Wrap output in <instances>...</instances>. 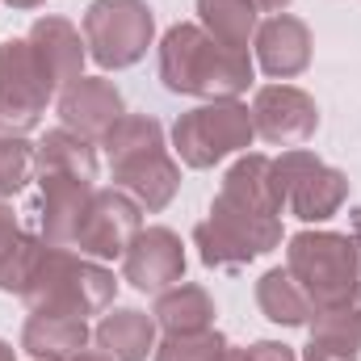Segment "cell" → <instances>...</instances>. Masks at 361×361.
<instances>
[{
  "label": "cell",
  "mask_w": 361,
  "mask_h": 361,
  "mask_svg": "<svg viewBox=\"0 0 361 361\" xmlns=\"http://www.w3.org/2000/svg\"><path fill=\"white\" fill-rule=\"evenodd\" d=\"M223 361H244V349H235V345H227V353H223Z\"/></svg>",
  "instance_id": "obj_34"
},
{
  "label": "cell",
  "mask_w": 361,
  "mask_h": 361,
  "mask_svg": "<svg viewBox=\"0 0 361 361\" xmlns=\"http://www.w3.org/2000/svg\"><path fill=\"white\" fill-rule=\"evenodd\" d=\"M257 0H197V25L235 51H248V42L257 38Z\"/></svg>",
  "instance_id": "obj_23"
},
{
  "label": "cell",
  "mask_w": 361,
  "mask_h": 361,
  "mask_svg": "<svg viewBox=\"0 0 361 361\" xmlns=\"http://www.w3.org/2000/svg\"><path fill=\"white\" fill-rule=\"evenodd\" d=\"M269 180L277 210L298 223H328L349 202V177L307 147H286L269 164Z\"/></svg>",
  "instance_id": "obj_5"
},
{
  "label": "cell",
  "mask_w": 361,
  "mask_h": 361,
  "mask_svg": "<svg viewBox=\"0 0 361 361\" xmlns=\"http://www.w3.org/2000/svg\"><path fill=\"white\" fill-rule=\"evenodd\" d=\"M122 281L143 294H164L169 286L185 281V244L173 227H143L130 248L122 252Z\"/></svg>",
  "instance_id": "obj_11"
},
{
  "label": "cell",
  "mask_w": 361,
  "mask_h": 361,
  "mask_svg": "<svg viewBox=\"0 0 361 361\" xmlns=\"http://www.w3.org/2000/svg\"><path fill=\"white\" fill-rule=\"evenodd\" d=\"M152 315H156V328H164V336L206 332V328H214V298L197 281H177L164 294H156Z\"/></svg>",
  "instance_id": "obj_20"
},
{
  "label": "cell",
  "mask_w": 361,
  "mask_h": 361,
  "mask_svg": "<svg viewBox=\"0 0 361 361\" xmlns=\"http://www.w3.org/2000/svg\"><path fill=\"white\" fill-rule=\"evenodd\" d=\"M257 63L269 80H294L311 68V30L294 13H273L257 25Z\"/></svg>",
  "instance_id": "obj_14"
},
{
  "label": "cell",
  "mask_w": 361,
  "mask_h": 361,
  "mask_svg": "<svg viewBox=\"0 0 361 361\" xmlns=\"http://www.w3.org/2000/svg\"><path fill=\"white\" fill-rule=\"evenodd\" d=\"M38 180V227L42 240L55 248H72L76 231L89 214V202L97 193V185L76 177H34Z\"/></svg>",
  "instance_id": "obj_15"
},
{
  "label": "cell",
  "mask_w": 361,
  "mask_h": 361,
  "mask_svg": "<svg viewBox=\"0 0 361 361\" xmlns=\"http://www.w3.org/2000/svg\"><path fill=\"white\" fill-rule=\"evenodd\" d=\"M4 4H8V8H42L47 0H4Z\"/></svg>",
  "instance_id": "obj_33"
},
{
  "label": "cell",
  "mask_w": 361,
  "mask_h": 361,
  "mask_svg": "<svg viewBox=\"0 0 361 361\" xmlns=\"http://www.w3.org/2000/svg\"><path fill=\"white\" fill-rule=\"evenodd\" d=\"M281 244V219L277 214H257L248 206L227 202L214 193L210 214L193 227V248L206 269H244L257 257H265Z\"/></svg>",
  "instance_id": "obj_4"
},
{
  "label": "cell",
  "mask_w": 361,
  "mask_h": 361,
  "mask_svg": "<svg viewBox=\"0 0 361 361\" xmlns=\"http://www.w3.org/2000/svg\"><path fill=\"white\" fill-rule=\"evenodd\" d=\"M257 307L277 328H307V319H311V302H307L302 286L290 277V269L261 273V281H257Z\"/></svg>",
  "instance_id": "obj_24"
},
{
  "label": "cell",
  "mask_w": 361,
  "mask_h": 361,
  "mask_svg": "<svg viewBox=\"0 0 361 361\" xmlns=\"http://www.w3.org/2000/svg\"><path fill=\"white\" fill-rule=\"evenodd\" d=\"M252 126H257V139L273 147H294L319 130V105L311 92L294 85H261L252 97Z\"/></svg>",
  "instance_id": "obj_10"
},
{
  "label": "cell",
  "mask_w": 361,
  "mask_h": 361,
  "mask_svg": "<svg viewBox=\"0 0 361 361\" xmlns=\"http://www.w3.org/2000/svg\"><path fill=\"white\" fill-rule=\"evenodd\" d=\"M34 177H76V180H97V147L92 139L55 126L34 143Z\"/></svg>",
  "instance_id": "obj_18"
},
{
  "label": "cell",
  "mask_w": 361,
  "mask_h": 361,
  "mask_svg": "<svg viewBox=\"0 0 361 361\" xmlns=\"http://www.w3.org/2000/svg\"><path fill=\"white\" fill-rule=\"evenodd\" d=\"M126 114L122 92L105 76H80L68 89H59V122L76 135H85L92 143H101L109 135V126Z\"/></svg>",
  "instance_id": "obj_13"
},
{
  "label": "cell",
  "mask_w": 361,
  "mask_h": 361,
  "mask_svg": "<svg viewBox=\"0 0 361 361\" xmlns=\"http://www.w3.org/2000/svg\"><path fill=\"white\" fill-rule=\"evenodd\" d=\"M223 353H227V336L206 328V332H189V336H164L152 361H223Z\"/></svg>",
  "instance_id": "obj_28"
},
{
  "label": "cell",
  "mask_w": 361,
  "mask_h": 361,
  "mask_svg": "<svg viewBox=\"0 0 361 361\" xmlns=\"http://www.w3.org/2000/svg\"><path fill=\"white\" fill-rule=\"evenodd\" d=\"M252 139L257 126L244 101H202L173 122V152L185 169H214L219 160L248 152Z\"/></svg>",
  "instance_id": "obj_6"
},
{
  "label": "cell",
  "mask_w": 361,
  "mask_h": 361,
  "mask_svg": "<svg viewBox=\"0 0 361 361\" xmlns=\"http://www.w3.org/2000/svg\"><path fill=\"white\" fill-rule=\"evenodd\" d=\"M139 231H143V206L130 193H122L118 185H109V189L92 193L89 214H85L72 248L92 261H118Z\"/></svg>",
  "instance_id": "obj_9"
},
{
  "label": "cell",
  "mask_w": 361,
  "mask_h": 361,
  "mask_svg": "<svg viewBox=\"0 0 361 361\" xmlns=\"http://www.w3.org/2000/svg\"><path fill=\"white\" fill-rule=\"evenodd\" d=\"M290 4H294V0H257V8H261V13H286V8H290Z\"/></svg>",
  "instance_id": "obj_31"
},
{
  "label": "cell",
  "mask_w": 361,
  "mask_h": 361,
  "mask_svg": "<svg viewBox=\"0 0 361 361\" xmlns=\"http://www.w3.org/2000/svg\"><path fill=\"white\" fill-rule=\"evenodd\" d=\"M101 147H105V160H109V164H122V160L160 152V147H169V143H164V126H160L152 114H122V118L109 126V135L101 139Z\"/></svg>",
  "instance_id": "obj_25"
},
{
  "label": "cell",
  "mask_w": 361,
  "mask_h": 361,
  "mask_svg": "<svg viewBox=\"0 0 361 361\" xmlns=\"http://www.w3.org/2000/svg\"><path fill=\"white\" fill-rule=\"evenodd\" d=\"M269 156L265 152H240V160L223 173V197L235 202V206H248L257 214H277V197H273V180H269Z\"/></svg>",
  "instance_id": "obj_22"
},
{
  "label": "cell",
  "mask_w": 361,
  "mask_h": 361,
  "mask_svg": "<svg viewBox=\"0 0 361 361\" xmlns=\"http://www.w3.org/2000/svg\"><path fill=\"white\" fill-rule=\"evenodd\" d=\"M156 42V13L147 0H92L85 8V47L105 72L135 68Z\"/></svg>",
  "instance_id": "obj_7"
},
{
  "label": "cell",
  "mask_w": 361,
  "mask_h": 361,
  "mask_svg": "<svg viewBox=\"0 0 361 361\" xmlns=\"http://www.w3.org/2000/svg\"><path fill=\"white\" fill-rule=\"evenodd\" d=\"M38 252H42V235H30L17 223L8 197H0V290L4 294H21L25 290Z\"/></svg>",
  "instance_id": "obj_21"
},
{
  "label": "cell",
  "mask_w": 361,
  "mask_h": 361,
  "mask_svg": "<svg viewBox=\"0 0 361 361\" xmlns=\"http://www.w3.org/2000/svg\"><path fill=\"white\" fill-rule=\"evenodd\" d=\"M109 173H114V185L122 193H130L147 214H160L180 189V160L169 156V147L122 160V164H109Z\"/></svg>",
  "instance_id": "obj_16"
},
{
  "label": "cell",
  "mask_w": 361,
  "mask_h": 361,
  "mask_svg": "<svg viewBox=\"0 0 361 361\" xmlns=\"http://www.w3.org/2000/svg\"><path fill=\"white\" fill-rule=\"evenodd\" d=\"M302 361H357V357H353V353H332V349H324V345L311 341V345L302 349Z\"/></svg>",
  "instance_id": "obj_30"
},
{
  "label": "cell",
  "mask_w": 361,
  "mask_h": 361,
  "mask_svg": "<svg viewBox=\"0 0 361 361\" xmlns=\"http://www.w3.org/2000/svg\"><path fill=\"white\" fill-rule=\"evenodd\" d=\"M307 332L315 345L332 353H361V307H332V311H311Z\"/></svg>",
  "instance_id": "obj_26"
},
{
  "label": "cell",
  "mask_w": 361,
  "mask_h": 361,
  "mask_svg": "<svg viewBox=\"0 0 361 361\" xmlns=\"http://www.w3.org/2000/svg\"><path fill=\"white\" fill-rule=\"evenodd\" d=\"M34 180V143L25 135H0V197H17Z\"/></svg>",
  "instance_id": "obj_27"
},
{
  "label": "cell",
  "mask_w": 361,
  "mask_h": 361,
  "mask_svg": "<svg viewBox=\"0 0 361 361\" xmlns=\"http://www.w3.org/2000/svg\"><path fill=\"white\" fill-rule=\"evenodd\" d=\"M51 92L25 38L0 42V135H30L42 122Z\"/></svg>",
  "instance_id": "obj_8"
},
{
  "label": "cell",
  "mask_w": 361,
  "mask_h": 361,
  "mask_svg": "<svg viewBox=\"0 0 361 361\" xmlns=\"http://www.w3.org/2000/svg\"><path fill=\"white\" fill-rule=\"evenodd\" d=\"M286 269L302 286L311 311L357 307L361 298V261L353 235L341 231H298L286 240Z\"/></svg>",
  "instance_id": "obj_3"
},
{
  "label": "cell",
  "mask_w": 361,
  "mask_h": 361,
  "mask_svg": "<svg viewBox=\"0 0 361 361\" xmlns=\"http://www.w3.org/2000/svg\"><path fill=\"white\" fill-rule=\"evenodd\" d=\"M353 244H357V261H361V223H357V231H353Z\"/></svg>",
  "instance_id": "obj_36"
},
{
  "label": "cell",
  "mask_w": 361,
  "mask_h": 361,
  "mask_svg": "<svg viewBox=\"0 0 361 361\" xmlns=\"http://www.w3.org/2000/svg\"><path fill=\"white\" fill-rule=\"evenodd\" d=\"M244 361H298V353L281 341H257L244 349Z\"/></svg>",
  "instance_id": "obj_29"
},
{
  "label": "cell",
  "mask_w": 361,
  "mask_h": 361,
  "mask_svg": "<svg viewBox=\"0 0 361 361\" xmlns=\"http://www.w3.org/2000/svg\"><path fill=\"white\" fill-rule=\"evenodd\" d=\"M89 319L72 315H30L21 328V349L34 361H72L89 349Z\"/></svg>",
  "instance_id": "obj_19"
},
{
  "label": "cell",
  "mask_w": 361,
  "mask_h": 361,
  "mask_svg": "<svg viewBox=\"0 0 361 361\" xmlns=\"http://www.w3.org/2000/svg\"><path fill=\"white\" fill-rule=\"evenodd\" d=\"M0 361H17V353H13V345H4V341H0Z\"/></svg>",
  "instance_id": "obj_35"
},
{
  "label": "cell",
  "mask_w": 361,
  "mask_h": 361,
  "mask_svg": "<svg viewBox=\"0 0 361 361\" xmlns=\"http://www.w3.org/2000/svg\"><path fill=\"white\" fill-rule=\"evenodd\" d=\"M25 42H30V55H34L38 72L47 76V85H51L55 92L68 89L72 80H80V76H85L89 47H85L80 30H76L68 17H59V13L38 17V21L30 25Z\"/></svg>",
  "instance_id": "obj_12"
},
{
  "label": "cell",
  "mask_w": 361,
  "mask_h": 361,
  "mask_svg": "<svg viewBox=\"0 0 361 361\" xmlns=\"http://www.w3.org/2000/svg\"><path fill=\"white\" fill-rule=\"evenodd\" d=\"M97 349H105L114 361H147L156 353V315L139 307H109L92 328Z\"/></svg>",
  "instance_id": "obj_17"
},
{
  "label": "cell",
  "mask_w": 361,
  "mask_h": 361,
  "mask_svg": "<svg viewBox=\"0 0 361 361\" xmlns=\"http://www.w3.org/2000/svg\"><path fill=\"white\" fill-rule=\"evenodd\" d=\"M72 361H114V357H109L105 349H85L80 357H72Z\"/></svg>",
  "instance_id": "obj_32"
},
{
  "label": "cell",
  "mask_w": 361,
  "mask_h": 361,
  "mask_svg": "<svg viewBox=\"0 0 361 361\" xmlns=\"http://www.w3.org/2000/svg\"><path fill=\"white\" fill-rule=\"evenodd\" d=\"M114 294H118L114 269H105L92 257H80L76 248H55V244H42L38 265L21 290L30 315H72V319L105 315L114 307Z\"/></svg>",
  "instance_id": "obj_2"
},
{
  "label": "cell",
  "mask_w": 361,
  "mask_h": 361,
  "mask_svg": "<svg viewBox=\"0 0 361 361\" xmlns=\"http://www.w3.org/2000/svg\"><path fill=\"white\" fill-rule=\"evenodd\" d=\"M252 76L257 63L248 59V51L223 47L197 21H177L160 38V80L177 97L240 101V92L252 89Z\"/></svg>",
  "instance_id": "obj_1"
}]
</instances>
